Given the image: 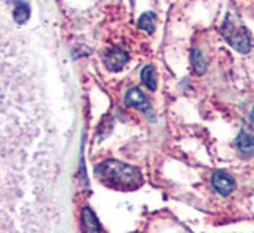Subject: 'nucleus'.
Masks as SVG:
<instances>
[{
  "mask_svg": "<svg viewBox=\"0 0 254 233\" xmlns=\"http://www.w3.org/2000/svg\"><path fill=\"white\" fill-rule=\"evenodd\" d=\"M94 174L104 183L118 189H135L143 183L138 169L116 160H105L97 164Z\"/></svg>",
  "mask_w": 254,
  "mask_h": 233,
  "instance_id": "1",
  "label": "nucleus"
},
{
  "mask_svg": "<svg viewBox=\"0 0 254 233\" xmlns=\"http://www.w3.org/2000/svg\"><path fill=\"white\" fill-rule=\"evenodd\" d=\"M221 33L224 36V40L236 48V50H239L242 53L250 52L251 41H250V35L247 32V28L242 25H237L231 19V16H228L226 21H224V24L221 27Z\"/></svg>",
  "mask_w": 254,
  "mask_h": 233,
  "instance_id": "2",
  "label": "nucleus"
},
{
  "mask_svg": "<svg viewBox=\"0 0 254 233\" xmlns=\"http://www.w3.org/2000/svg\"><path fill=\"white\" fill-rule=\"evenodd\" d=\"M212 186L215 188L221 196H229V194L236 189V182L224 171H215L212 176Z\"/></svg>",
  "mask_w": 254,
  "mask_h": 233,
  "instance_id": "3",
  "label": "nucleus"
},
{
  "mask_svg": "<svg viewBox=\"0 0 254 233\" xmlns=\"http://www.w3.org/2000/svg\"><path fill=\"white\" fill-rule=\"evenodd\" d=\"M127 61H129V55H127V52L123 50V48H120V47L110 48V50L107 52L105 56H104L105 66L109 67L110 71H113V72L121 71L123 67L127 64Z\"/></svg>",
  "mask_w": 254,
  "mask_h": 233,
  "instance_id": "4",
  "label": "nucleus"
},
{
  "mask_svg": "<svg viewBox=\"0 0 254 233\" xmlns=\"http://www.w3.org/2000/svg\"><path fill=\"white\" fill-rule=\"evenodd\" d=\"M124 103L132 108H138L141 111L149 110V102L144 97V94L138 88H130L124 95Z\"/></svg>",
  "mask_w": 254,
  "mask_h": 233,
  "instance_id": "5",
  "label": "nucleus"
},
{
  "mask_svg": "<svg viewBox=\"0 0 254 233\" xmlns=\"http://www.w3.org/2000/svg\"><path fill=\"white\" fill-rule=\"evenodd\" d=\"M82 226H83L82 233H101V227H99V222H97V218L93 213V210L88 207H85L82 211Z\"/></svg>",
  "mask_w": 254,
  "mask_h": 233,
  "instance_id": "6",
  "label": "nucleus"
},
{
  "mask_svg": "<svg viewBox=\"0 0 254 233\" xmlns=\"http://www.w3.org/2000/svg\"><path fill=\"white\" fill-rule=\"evenodd\" d=\"M236 145L237 149L243 153V155H251L254 153V135L248 133V132H240V135L236 140Z\"/></svg>",
  "mask_w": 254,
  "mask_h": 233,
  "instance_id": "7",
  "label": "nucleus"
},
{
  "mask_svg": "<svg viewBox=\"0 0 254 233\" xmlns=\"http://www.w3.org/2000/svg\"><path fill=\"white\" fill-rule=\"evenodd\" d=\"M13 17L16 24L22 25L28 21V17H30V6H28L25 2H17L14 9H13Z\"/></svg>",
  "mask_w": 254,
  "mask_h": 233,
  "instance_id": "8",
  "label": "nucleus"
},
{
  "mask_svg": "<svg viewBox=\"0 0 254 233\" xmlns=\"http://www.w3.org/2000/svg\"><path fill=\"white\" fill-rule=\"evenodd\" d=\"M141 80L146 85V88H149L151 91H155L157 88V80H155V71L152 66H144L141 71Z\"/></svg>",
  "mask_w": 254,
  "mask_h": 233,
  "instance_id": "9",
  "label": "nucleus"
},
{
  "mask_svg": "<svg viewBox=\"0 0 254 233\" xmlns=\"http://www.w3.org/2000/svg\"><path fill=\"white\" fill-rule=\"evenodd\" d=\"M155 22H157V17H155V14L152 11H148V13H144L140 17L138 27L141 28V30H146L148 33H152L155 30Z\"/></svg>",
  "mask_w": 254,
  "mask_h": 233,
  "instance_id": "10",
  "label": "nucleus"
},
{
  "mask_svg": "<svg viewBox=\"0 0 254 233\" xmlns=\"http://www.w3.org/2000/svg\"><path fill=\"white\" fill-rule=\"evenodd\" d=\"M191 66H193V71L196 74H204L206 72V60H204V56L201 55L199 50H193L191 52Z\"/></svg>",
  "mask_w": 254,
  "mask_h": 233,
  "instance_id": "11",
  "label": "nucleus"
},
{
  "mask_svg": "<svg viewBox=\"0 0 254 233\" xmlns=\"http://www.w3.org/2000/svg\"><path fill=\"white\" fill-rule=\"evenodd\" d=\"M248 122H250V125H251V129L254 130V108H253V111H251V114H250Z\"/></svg>",
  "mask_w": 254,
  "mask_h": 233,
  "instance_id": "12",
  "label": "nucleus"
}]
</instances>
